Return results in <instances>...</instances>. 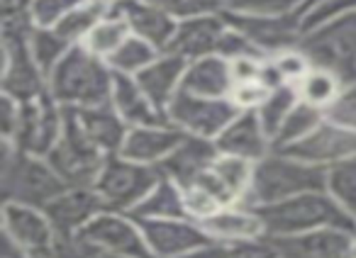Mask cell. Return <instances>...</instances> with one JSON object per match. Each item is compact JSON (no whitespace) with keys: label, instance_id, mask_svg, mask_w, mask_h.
I'll list each match as a JSON object with an SVG mask.
<instances>
[{"label":"cell","instance_id":"6da1fadb","mask_svg":"<svg viewBox=\"0 0 356 258\" xmlns=\"http://www.w3.org/2000/svg\"><path fill=\"white\" fill-rule=\"evenodd\" d=\"M113 80L108 61L76 44L49 74V95L66 110L100 108L113 100Z\"/></svg>","mask_w":356,"mask_h":258},{"label":"cell","instance_id":"7a4b0ae2","mask_svg":"<svg viewBox=\"0 0 356 258\" xmlns=\"http://www.w3.org/2000/svg\"><path fill=\"white\" fill-rule=\"evenodd\" d=\"M69 185L44 156L27 154L13 141L0 139V190L3 203H22L44 209Z\"/></svg>","mask_w":356,"mask_h":258},{"label":"cell","instance_id":"3957f363","mask_svg":"<svg viewBox=\"0 0 356 258\" xmlns=\"http://www.w3.org/2000/svg\"><path fill=\"white\" fill-rule=\"evenodd\" d=\"M312 190H327V169L273 149L266 159L254 166L252 188L242 205L264 207Z\"/></svg>","mask_w":356,"mask_h":258},{"label":"cell","instance_id":"277c9868","mask_svg":"<svg viewBox=\"0 0 356 258\" xmlns=\"http://www.w3.org/2000/svg\"><path fill=\"white\" fill-rule=\"evenodd\" d=\"M32 30L35 22L27 15L3 20V32H0V49H3L0 90L20 103H32L49 95V78L30 51Z\"/></svg>","mask_w":356,"mask_h":258},{"label":"cell","instance_id":"5b68a950","mask_svg":"<svg viewBox=\"0 0 356 258\" xmlns=\"http://www.w3.org/2000/svg\"><path fill=\"white\" fill-rule=\"evenodd\" d=\"M264 219L266 237H291V234L315 232V229H346L356 232V222L332 200L327 190L296 195L276 205L254 207Z\"/></svg>","mask_w":356,"mask_h":258},{"label":"cell","instance_id":"8992f818","mask_svg":"<svg viewBox=\"0 0 356 258\" xmlns=\"http://www.w3.org/2000/svg\"><path fill=\"white\" fill-rule=\"evenodd\" d=\"M298 49L312 66L334 71L341 83L356 80V12H344L305 30Z\"/></svg>","mask_w":356,"mask_h":258},{"label":"cell","instance_id":"52a82bcc","mask_svg":"<svg viewBox=\"0 0 356 258\" xmlns=\"http://www.w3.org/2000/svg\"><path fill=\"white\" fill-rule=\"evenodd\" d=\"M159 180H161V173L156 166L137 164V161H129L118 154L108 156L93 188L105 209L129 214Z\"/></svg>","mask_w":356,"mask_h":258},{"label":"cell","instance_id":"ba28073f","mask_svg":"<svg viewBox=\"0 0 356 258\" xmlns=\"http://www.w3.org/2000/svg\"><path fill=\"white\" fill-rule=\"evenodd\" d=\"M47 161L69 188H93L108 156L86 139V135L76 124L74 114L66 110L64 135H61L59 144L51 149V154L47 156Z\"/></svg>","mask_w":356,"mask_h":258},{"label":"cell","instance_id":"9c48e42d","mask_svg":"<svg viewBox=\"0 0 356 258\" xmlns=\"http://www.w3.org/2000/svg\"><path fill=\"white\" fill-rule=\"evenodd\" d=\"M239 114V108L229 98H200L178 90L166 108V119L186 135L218 139L227 124Z\"/></svg>","mask_w":356,"mask_h":258},{"label":"cell","instance_id":"30bf717a","mask_svg":"<svg viewBox=\"0 0 356 258\" xmlns=\"http://www.w3.org/2000/svg\"><path fill=\"white\" fill-rule=\"evenodd\" d=\"M66 110L56 103L51 95H44L32 103H22L20 124H17L15 139L13 144L17 149L35 156H49L51 149L59 144L64 135Z\"/></svg>","mask_w":356,"mask_h":258},{"label":"cell","instance_id":"8fae6325","mask_svg":"<svg viewBox=\"0 0 356 258\" xmlns=\"http://www.w3.org/2000/svg\"><path fill=\"white\" fill-rule=\"evenodd\" d=\"M229 27L239 30L266 59L296 49L302 37V15H242L222 10Z\"/></svg>","mask_w":356,"mask_h":258},{"label":"cell","instance_id":"7c38bea8","mask_svg":"<svg viewBox=\"0 0 356 258\" xmlns=\"http://www.w3.org/2000/svg\"><path fill=\"white\" fill-rule=\"evenodd\" d=\"M0 229L20 248L35 258H51L56 246V229L42 207L22 203H3Z\"/></svg>","mask_w":356,"mask_h":258},{"label":"cell","instance_id":"4fadbf2b","mask_svg":"<svg viewBox=\"0 0 356 258\" xmlns=\"http://www.w3.org/2000/svg\"><path fill=\"white\" fill-rule=\"evenodd\" d=\"M79 237L124 258H154L139 222L127 212L103 209L86 224Z\"/></svg>","mask_w":356,"mask_h":258},{"label":"cell","instance_id":"5bb4252c","mask_svg":"<svg viewBox=\"0 0 356 258\" xmlns=\"http://www.w3.org/2000/svg\"><path fill=\"white\" fill-rule=\"evenodd\" d=\"M154 258H178L193 248L215 243L200 222L181 219H137Z\"/></svg>","mask_w":356,"mask_h":258},{"label":"cell","instance_id":"9a60e30c","mask_svg":"<svg viewBox=\"0 0 356 258\" xmlns=\"http://www.w3.org/2000/svg\"><path fill=\"white\" fill-rule=\"evenodd\" d=\"M281 151H286V154L296 156L300 161H307L312 166L330 169V166L341 164V161L356 159V132L341 127V124L330 122L325 117V122L312 135H307L302 141Z\"/></svg>","mask_w":356,"mask_h":258},{"label":"cell","instance_id":"2e32d148","mask_svg":"<svg viewBox=\"0 0 356 258\" xmlns=\"http://www.w3.org/2000/svg\"><path fill=\"white\" fill-rule=\"evenodd\" d=\"M220 154L247 159L252 164H259L273 151V141L266 135L257 110H239V114L227 124L222 135L215 139Z\"/></svg>","mask_w":356,"mask_h":258},{"label":"cell","instance_id":"e0dca14e","mask_svg":"<svg viewBox=\"0 0 356 258\" xmlns=\"http://www.w3.org/2000/svg\"><path fill=\"white\" fill-rule=\"evenodd\" d=\"M354 237L356 232L327 227L271 239L281 251V258H351Z\"/></svg>","mask_w":356,"mask_h":258},{"label":"cell","instance_id":"ac0fdd59","mask_svg":"<svg viewBox=\"0 0 356 258\" xmlns=\"http://www.w3.org/2000/svg\"><path fill=\"white\" fill-rule=\"evenodd\" d=\"M220 156V149L215 144V139H205V137L186 135L181 139V144L156 166L159 173L163 178L173 180L181 188L193 183L198 175H203L210 166L215 164V159Z\"/></svg>","mask_w":356,"mask_h":258},{"label":"cell","instance_id":"d6986e66","mask_svg":"<svg viewBox=\"0 0 356 258\" xmlns=\"http://www.w3.org/2000/svg\"><path fill=\"white\" fill-rule=\"evenodd\" d=\"M110 15L122 17L129 25V32L134 37H142L149 44H154L159 51H166L176 35L178 20L166 15L159 8L149 6L147 0H115L110 6Z\"/></svg>","mask_w":356,"mask_h":258},{"label":"cell","instance_id":"ffe728a7","mask_svg":"<svg viewBox=\"0 0 356 258\" xmlns=\"http://www.w3.org/2000/svg\"><path fill=\"white\" fill-rule=\"evenodd\" d=\"M225 30H227V22L222 17V10L181 20L166 51L184 56L186 61L203 59V56H210L218 51L220 37H222Z\"/></svg>","mask_w":356,"mask_h":258},{"label":"cell","instance_id":"44dd1931","mask_svg":"<svg viewBox=\"0 0 356 258\" xmlns=\"http://www.w3.org/2000/svg\"><path fill=\"white\" fill-rule=\"evenodd\" d=\"M103 209L95 188H66L47 205L44 212L54 224L56 237H79L86 224Z\"/></svg>","mask_w":356,"mask_h":258},{"label":"cell","instance_id":"7402d4cb","mask_svg":"<svg viewBox=\"0 0 356 258\" xmlns=\"http://www.w3.org/2000/svg\"><path fill=\"white\" fill-rule=\"evenodd\" d=\"M186 137L171 122L154 124V127H129L124 144L120 149V156L129 161H137L144 166H159Z\"/></svg>","mask_w":356,"mask_h":258},{"label":"cell","instance_id":"603a6c76","mask_svg":"<svg viewBox=\"0 0 356 258\" xmlns=\"http://www.w3.org/2000/svg\"><path fill=\"white\" fill-rule=\"evenodd\" d=\"M200 227L208 232V237L215 243H222V246L266 237L261 214L249 205H227V207L218 209L213 217L200 222Z\"/></svg>","mask_w":356,"mask_h":258},{"label":"cell","instance_id":"cb8c5ba5","mask_svg":"<svg viewBox=\"0 0 356 258\" xmlns=\"http://www.w3.org/2000/svg\"><path fill=\"white\" fill-rule=\"evenodd\" d=\"M69 112L74 114L79 129L83 132L86 139H88L95 149L103 151L105 156H118L120 154L129 127L124 124V119L115 112L113 105L81 108V110H69Z\"/></svg>","mask_w":356,"mask_h":258},{"label":"cell","instance_id":"d4e9b609","mask_svg":"<svg viewBox=\"0 0 356 258\" xmlns=\"http://www.w3.org/2000/svg\"><path fill=\"white\" fill-rule=\"evenodd\" d=\"M110 105L124 119L127 127H154V124L168 122L166 112L154 105V100L144 93L134 76L115 74L113 100H110Z\"/></svg>","mask_w":356,"mask_h":258},{"label":"cell","instance_id":"484cf974","mask_svg":"<svg viewBox=\"0 0 356 258\" xmlns=\"http://www.w3.org/2000/svg\"><path fill=\"white\" fill-rule=\"evenodd\" d=\"M188 69V61L184 56L171 54V51H163L152 66L137 74V83L142 85V90L154 100L156 108H161L166 112V108L171 105V100L178 95L181 85H184V76Z\"/></svg>","mask_w":356,"mask_h":258},{"label":"cell","instance_id":"4316f807","mask_svg":"<svg viewBox=\"0 0 356 258\" xmlns=\"http://www.w3.org/2000/svg\"><path fill=\"white\" fill-rule=\"evenodd\" d=\"M234 88L232 66L218 54L188 61L181 90L200 95V98H229Z\"/></svg>","mask_w":356,"mask_h":258},{"label":"cell","instance_id":"83f0119b","mask_svg":"<svg viewBox=\"0 0 356 258\" xmlns=\"http://www.w3.org/2000/svg\"><path fill=\"white\" fill-rule=\"evenodd\" d=\"M129 214H132L134 219H181V217H188V212H186L184 188L161 175V180L149 190L147 198H144Z\"/></svg>","mask_w":356,"mask_h":258},{"label":"cell","instance_id":"f1b7e54d","mask_svg":"<svg viewBox=\"0 0 356 258\" xmlns=\"http://www.w3.org/2000/svg\"><path fill=\"white\" fill-rule=\"evenodd\" d=\"M108 10H110V3H103V0H83V3H79L54 30L59 32L69 44H74V46L83 44L86 37L93 32V27L108 15Z\"/></svg>","mask_w":356,"mask_h":258},{"label":"cell","instance_id":"f546056e","mask_svg":"<svg viewBox=\"0 0 356 258\" xmlns=\"http://www.w3.org/2000/svg\"><path fill=\"white\" fill-rule=\"evenodd\" d=\"M254 166L257 164H252V161H247V159L220 154L218 159H215V164L210 166V171H213L215 178L225 185V190L229 193V198H232L237 205H242L249 195V188H252Z\"/></svg>","mask_w":356,"mask_h":258},{"label":"cell","instance_id":"4dcf8cb0","mask_svg":"<svg viewBox=\"0 0 356 258\" xmlns=\"http://www.w3.org/2000/svg\"><path fill=\"white\" fill-rule=\"evenodd\" d=\"M341 85L344 83H341V78L334 74V71L312 66V69L305 74V78H302L296 88H298V95H300L302 103L327 112V108H330V105L337 100V95H339Z\"/></svg>","mask_w":356,"mask_h":258},{"label":"cell","instance_id":"1f68e13d","mask_svg":"<svg viewBox=\"0 0 356 258\" xmlns=\"http://www.w3.org/2000/svg\"><path fill=\"white\" fill-rule=\"evenodd\" d=\"M322 122H325V112L300 100V103L293 108V112L288 114L283 127L278 129L276 139H273V149L281 151V149H288V146L298 144V141H302L307 135H312Z\"/></svg>","mask_w":356,"mask_h":258},{"label":"cell","instance_id":"d6a6232c","mask_svg":"<svg viewBox=\"0 0 356 258\" xmlns=\"http://www.w3.org/2000/svg\"><path fill=\"white\" fill-rule=\"evenodd\" d=\"M161 54H163V51H159L156 46L149 44L147 40L129 35L127 42H124V44L108 59V64H110V69H113L115 74L137 76V74H142L147 66H152Z\"/></svg>","mask_w":356,"mask_h":258},{"label":"cell","instance_id":"836d02e7","mask_svg":"<svg viewBox=\"0 0 356 258\" xmlns=\"http://www.w3.org/2000/svg\"><path fill=\"white\" fill-rule=\"evenodd\" d=\"M129 35H132V32H129L127 22H124L122 17L110 15L108 12V15H105L103 20L93 27V32L86 37L83 46L90 51V54H95V56H100V59L108 61L110 56H113L115 51L127 42Z\"/></svg>","mask_w":356,"mask_h":258},{"label":"cell","instance_id":"e575fe53","mask_svg":"<svg viewBox=\"0 0 356 258\" xmlns=\"http://www.w3.org/2000/svg\"><path fill=\"white\" fill-rule=\"evenodd\" d=\"M300 103V95H298V88L291 83L281 85V88L271 90L268 98L261 103V108L257 110L259 119H261L266 135L271 137V141L276 139L278 129L283 127V122L288 119V114L293 112V108Z\"/></svg>","mask_w":356,"mask_h":258},{"label":"cell","instance_id":"d590c367","mask_svg":"<svg viewBox=\"0 0 356 258\" xmlns=\"http://www.w3.org/2000/svg\"><path fill=\"white\" fill-rule=\"evenodd\" d=\"M71 49H74V44H69L54 27H35L30 32V51L40 64V69L47 74V78Z\"/></svg>","mask_w":356,"mask_h":258},{"label":"cell","instance_id":"8d00e7d4","mask_svg":"<svg viewBox=\"0 0 356 258\" xmlns=\"http://www.w3.org/2000/svg\"><path fill=\"white\" fill-rule=\"evenodd\" d=\"M327 193L356 222V159L327 169Z\"/></svg>","mask_w":356,"mask_h":258},{"label":"cell","instance_id":"74e56055","mask_svg":"<svg viewBox=\"0 0 356 258\" xmlns=\"http://www.w3.org/2000/svg\"><path fill=\"white\" fill-rule=\"evenodd\" d=\"M220 6L242 15H302L310 0H220Z\"/></svg>","mask_w":356,"mask_h":258},{"label":"cell","instance_id":"f35d334b","mask_svg":"<svg viewBox=\"0 0 356 258\" xmlns=\"http://www.w3.org/2000/svg\"><path fill=\"white\" fill-rule=\"evenodd\" d=\"M149 6L159 8L173 20H188L195 15H205V12H218L222 10L220 0H147Z\"/></svg>","mask_w":356,"mask_h":258},{"label":"cell","instance_id":"ab89813d","mask_svg":"<svg viewBox=\"0 0 356 258\" xmlns=\"http://www.w3.org/2000/svg\"><path fill=\"white\" fill-rule=\"evenodd\" d=\"M83 0H32L30 17L35 27H56Z\"/></svg>","mask_w":356,"mask_h":258},{"label":"cell","instance_id":"60d3db41","mask_svg":"<svg viewBox=\"0 0 356 258\" xmlns=\"http://www.w3.org/2000/svg\"><path fill=\"white\" fill-rule=\"evenodd\" d=\"M325 117L334 124H341L346 129H354L356 132V80L344 83L337 95L334 103L327 108Z\"/></svg>","mask_w":356,"mask_h":258},{"label":"cell","instance_id":"b9f144b4","mask_svg":"<svg viewBox=\"0 0 356 258\" xmlns=\"http://www.w3.org/2000/svg\"><path fill=\"white\" fill-rule=\"evenodd\" d=\"M344 12H356V0H317L302 12V32Z\"/></svg>","mask_w":356,"mask_h":258},{"label":"cell","instance_id":"7bdbcfd3","mask_svg":"<svg viewBox=\"0 0 356 258\" xmlns=\"http://www.w3.org/2000/svg\"><path fill=\"white\" fill-rule=\"evenodd\" d=\"M215 54L222 56V59H227V61L244 59V56H259V59H266V56H264L261 51H259L257 46H254L252 42L242 35V32L234 30V27H229V25H227V30L222 32V37H220V44H218V51H215Z\"/></svg>","mask_w":356,"mask_h":258},{"label":"cell","instance_id":"ee69618b","mask_svg":"<svg viewBox=\"0 0 356 258\" xmlns=\"http://www.w3.org/2000/svg\"><path fill=\"white\" fill-rule=\"evenodd\" d=\"M184 198H186V212L191 219L195 222H205L208 217H213L218 209H222V205L208 193L200 185H186L184 188Z\"/></svg>","mask_w":356,"mask_h":258},{"label":"cell","instance_id":"f6af8a7d","mask_svg":"<svg viewBox=\"0 0 356 258\" xmlns=\"http://www.w3.org/2000/svg\"><path fill=\"white\" fill-rule=\"evenodd\" d=\"M271 61H273V66L278 69V74L283 76V80L286 83H291V85H298L302 78H305V74L312 69V64L307 61V56L302 54L300 49H288V51H283V54H276V56H271Z\"/></svg>","mask_w":356,"mask_h":258},{"label":"cell","instance_id":"bcb514c9","mask_svg":"<svg viewBox=\"0 0 356 258\" xmlns=\"http://www.w3.org/2000/svg\"><path fill=\"white\" fill-rule=\"evenodd\" d=\"M225 258H281V251L271 237H261L254 241H239L225 246Z\"/></svg>","mask_w":356,"mask_h":258},{"label":"cell","instance_id":"7dc6e473","mask_svg":"<svg viewBox=\"0 0 356 258\" xmlns=\"http://www.w3.org/2000/svg\"><path fill=\"white\" fill-rule=\"evenodd\" d=\"M271 90L261 83V80H249V83H234L229 100L237 105L239 110H259L261 103L268 98Z\"/></svg>","mask_w":356,"mask_h":258},{"label":"cell","instance_id":"c3c4849f","mask_svg":"<svg viewBox=\"0 0 356 258\" xmlns=\"http://www.w3.org/2000/svg\"><path fill=\"white\" fill-rule=\"evenodd\" d=\"M22 114V103L10 95H3V103H0V139L13 141L15 139L17 124H20Z\"/></svg>","mask_w":356,"mask_h":258},{"label":"cell","instance_id":"681fc988","mask_svg":"<svg viewBox=\"0 0 356 258\" xmlns=\"http://www.w3.org/2000/svg\"><path fill=\"white\" fill-rule=\"evenodd\" d=\"M264 61H266V59H259V56H244V59L229 61V66H232V78H234V83H249V80H261Z\"/></svg>","mask_w":356,"mask_h":258},{"label":"cell","instance_id":"f907efd6","mask_svg":"<svg viewBox=\"0 0 356 258\" xmlns=\"http://www.w3.org/2000/svg\"><path fill=\"white\" fill-rule=\"evenodd\" d=\"M0 8H3V20H10V17H27L30 15L32 0H0Z\"/></svg>","mask_w":356,"mask_h":258},{"label":"cell","instance_id":"816d5d0a","mask_svg":"<svg viewBox=\"0 0 356 258\" xmlns=\"http://www.w3.org/2000/svg\"><path fill=\"white\" fill-rule=\"evenodd\" d=\"M0 258H35V256H30L25 248H20L10 237L3 234L0 237Z\"/></svg>","mask_w":356,"mask_h":258},{"label":"cell","instance_id":"f5cc1de1","mask_svg":"<svg viewBox=\"0 0 356 258\" xmlns=\"http://www.w3.org/2000/svg\"><path fill=\"white\" fill-rule=\"evenodd\" d=\"M178 258H225V246L222 243H208V246L193 248V251L184 253Z\"/></svg>","mask_w":356,"mask_h":258},{"label":"cell","instance_id":"db71d44e","mask_svg":"<svg viewBox=\"0 0 356 258\" xmlns=\"http://www.w3.org/2000/svg\"><path fill=\"white\" fill-rule=\"evenodd\" d=\"M351 258H356V237H354V246H351Z\"/></svg>","mask_w":356,"mask_h":258},{"label":"cell","instance_id":"11a10c76","mask_svg":"<svg viewBox=\"0 0 356 258\" xmlns=\"http://www.w3.org/2000/svg\"><path fill=\"white\" fill-rule=\"evenodd\" d=\"M103 3H110V6H113V3H115V0H103Z\"/></svg>","mask_w":356,"mask_h":258},{"label":"cell","instance_id":"9f6ffc18","mask_svg":"<svg viewBox=\"0 0 356 258\" xmlns=\"http://www.w3.org/2000/svg\"><path fill=\"white\" fill-rule=\"evenodd\" d=\"M312 3H317V0H310V6H312ZM310 6H307V8H310ZM307 8H305V10H307Z\"/></svg>","mask_w":356,"mask_h":258}]
</instances>
